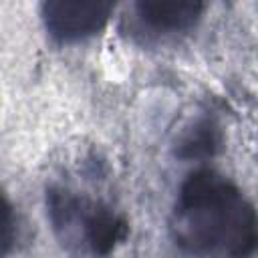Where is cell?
I'll return each mask as SVG.
<instances>
[{"mask_svg":"<svg viewBox=\"0 0 258 258\" xmlns=\"http://www.w3.org/2000/svg\"><path fill=\"white\" fill-rule=\"evenodd\" d=\"M167 232L183 254L250 256L258 244V216L252 200L234 179L198 167L177 187Z\"/></svg>","mask_w":258,"mask_h":258,"instance_id":"1","label":"cell"},{"mask_svg":"<svg viewBox=\"0 0 258 258\" xmlns=\"http://www.w3.org/2000/svg\"><path fill=\"white\" fill-rule=\"evenodd\" d=\"M44 208L50 230L67 252L107 256L129 238L123 212L73 187H46Z\"/></svg>","mask_w":258,"mask_h":258,"instance_id":"2","label":"cell"},{"mask_svg":"<svg viewBox=\"0 0 258 258\" xmlns=\"http://www.w3.org/2000/svg\"><path fill=\"white\" fill-rule=\"evenodd\" d=\"M121 0H40V20L58 44H81L101 34Z\"/></svg>","mask_w":258,"mask_h":258,"instance_id":"3","label":"cell"},{"mask_svg":"<svg viewBox=\"0 0 258 258\" xmlns=\"http://www.w3.org/2000/svg\"><path fill=\"white\" fill-rule=\"evenodd\" d=\"M208 6L210 0H135L133 22L151 38H171L194 30Z\"/></svg>","mask_w":258,"mask_h":258,"instance_id":"4","label":"cell"},{"mask_svg":"<svg viewBox=\"0 0 258 258\" xmlns=\"http://www.w3.org/2000/svg\"><path fill=\"white\" fill-rule=\"evenodd\" d=\"M222 147V129L212 117H202L189 125L175 145V155L179 159H208L214 157Z\"/></svg>","mask_w":258,"mask_h":258,"instance_id":"5","label":"cell"},{"mask_svg":"<svg viewBox=\"0 0 258 258\" xmlns=\"http://www.w3.org/2000/svg\"><path fill=\"white\" fill-rule=\"evenodd\" d=\"M18 242V214L6 191L0 189V256L14 250Z\"/></svg>","mask_w":258,"mask_h":258,"instance_id":"6","label":"cell"}]
</instances>
